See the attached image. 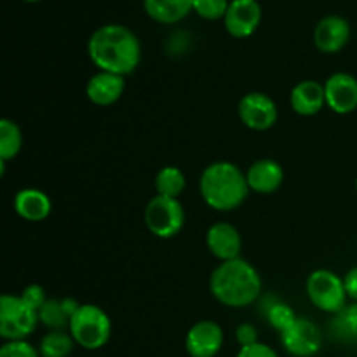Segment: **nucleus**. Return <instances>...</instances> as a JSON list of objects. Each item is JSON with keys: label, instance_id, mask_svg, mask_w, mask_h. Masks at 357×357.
Instances as JSON below:
<instances>
[{"label": "nucleus", "instance_id": "obj_33", "mask_svg": "<svg viewBox=\"0 0 357 357\" xmlns=\"http://www.w3.org/2000/svg\"><path fill=\"white\" fill-rule=\"evenodd\" d=\"M356 190H357V178H356Z\"/></svg>", "mask_w": 357, "mask_h": 357}, {"label": "nucleus", "instance_id": "obj_2", "mask_svg": "<svg viewBox=\"0 0 357 357\" xmlns=\"http://www.w3.org/2000/svg\"><path fill=\"white\" fill-rule=\"evenodd\" d=\"M211 295L222 305L244 309L258 300L261 293V278L257 268L243 258L222 261L209 278Z\"/></svg>", "mask_w": 357, "mask_h": 357}, {"label": "nucleus", "instance_id": "obj_30", "mask_svg": "<svg viewBox=\"0 0 357 357\" xmlns=\"http://www.w3.org/2000/svg\"><path fill=\"white\" fill-rule=\"evenodd\" d=\"M237 357H279V356L274 349L258 342V344L248 345V347H241V351L237 352Z\"/></svg>", "mask_w": 357, "mask_h": 357}, {"label": "nucleus", "instance_id": "obj_22", "mask_svg": "<svg viewBox=\"0 0 357 357\" xmlns=\"http://www.w3.org/2000/svg\"><path fill=\"white\" fill-rule=\"evenodd\" d=\"M23 146V135L17 124L9 119L0 121V162L14 159Z\"/></svg>", "mask_w": 357, "mask_h": 357}, {"label": "nucleus", "instance_id": "obj_29", "mask_svg": "<svg viewBox=\"0 0 357 357\" xmlns=\"http://www.w3.org/2000/svg\"><path fill=\"white\" fill-rule=\"evenodd\" d=\"M236 340L241 347H248V345L258 344V331L253 324L244 323L237 326L236 330Z\"/></svg>", "mask_w": 357, "mask_h": 357}, {"label": "nucleus", "instance_id": "obj_8", "mask_svg": "<svg viewBox=\"0 0 357 357\" xmlns=\"http://www.w3.org/2000/svg\"><path fill=\"white\" fill-rule=\"evenodd\" d=\"M241 122L251 131H267L278 122L279 110L275 101L265 93H248L237 105Z\"/></svg>", "mask_w": 357, "mask_h": 357}, {"label": "nucleus", "instance_id": "obj_11", "mask_svg": "<svg viewBox=\"0 0 357 357\" xmlns=\"http://www.w3.org/2000/svg\"><path fill=\"white\" fill-rule=\"evenodd\" d=\"M326 107L338 115H349L357 110V79L351 73L338 72L324 82Z\"/></svg>", "mask_w": 357, "mask_h": 357}, {"label": "nucleus", "instance_id": "obj_20", "mask_svg": "<svg viewBox=\"0 0 357 357\" xmlns=\"http://www.w3.org/2000/svg\"><path fill=\"white\" fill-rule=\"evenodd\" d=\"M330 331L342 342H357V302L345 305L330 321Z\"/></svg>", "mask_w": 357, "mask_h": 357}, {"label": "nucleus", "instance_id": "obj_4", "mask_svg": "<svg viewBox=\"0 0 357 357\" xmlns=\"http://www.w3.org/2000/svg\"><path fill=\"white\" fill-rule=\"evenodd\" d=\"M70 335L79 347L98 351L112 337V321L103 309L93 303H84L70 319Z\"/></svg>", "mask_w": 357, "mask_h": 357}, {"label": "nucleus", "instance_id": "obj_7", "mask_svg": "<svg viewBox=\"0 0 357 357\" xmlns=\"http://www.w3.org/2000/svg\"><path fill=\"white\" fill-rule=\"evenodd\" d=\"M146 229L159 239L178 236L185 225V209L180 199L155 195L145 208Z\"/></svg>", "mask_w": 357, "mask_h": 357}, {"label": "nucleus", "instance_id": "obj_28", "mask_svg": "<svg viewBox=\"0 0 357 357\" xmlns=\"http://www.w3.org/2000/svg\"><path fill=\"white\" fill-rule=\"evenodd\" d=\"M20 296L28 303V305L31 307V309L37 310V312L42 309V307H44V303L49 300L47 296H45V289L38 284L26 286V288L21 291Z\"/></svg>", "mask_w": 357, "mask_h": 357}, {"label": "nucleus", "instance_id": "obj_24", "mask_svg": "<svg viewBox=\"0 0 357 357\" xmlns=\"http://www.w3.org/2000/svg\"><path fill=\"white\" fill-rule=\"evenodd\" d=\"M38 323H42L51 331H63L66 326H70V317L63 309L61 300L49 298L38 310Z\"/></svg>", "mask_w": 357, "mask_h": 357}, {"label": "nucleus", "instance_id": "obj_32", "mask_svg": "<svg viewBox=\"0 0 357 357\" xmlns=\"http://www.w3.org/2000/svg\"><path fill=\"white\" fill-rule=\"evenodd\" d=\"M23 2H40V0H23Z\"/></svg>", "mask_w": 357, "mask_h": 357}, {"label": "nucleus", "instance_id": "obj_31", "mask_svg": "<svg viewBox=\"0 0 357 357\" xmlns=\"http://www.w3.org/2000/svg\"><path fill=\"white\" fill-rule=\"evenodd\" d=\"M344 284L349 298H351L352 302H357V267L351 268V271L345 274Z\"/></svg>", "mask_w": 357, "mask_h": 357}, {"label": "nucleus", "instance_id": "obj_16", "mask_svg": "<svg viewBox=\"0 0 357 357\" xmlns=\"http://www.w3.org/2000/svg\"><path fill=\"white\" fill-rule=\"evenodd\" d=\"M291 108L302 117H312L319 114L326 105V94H324V84L317 80H302L296 84L289 94Z\"/></svg>", "mask_w": 357, "mask_h": 357}, {"label": "nucleus", "instance_id": "obj_25", "mask_svg": "<svg viewBox=\"0 0 357 357\" xmlns=\"http://www.w3.org/2000/svg\"><path fill=\"white\" fill-rule=\"evenodd\" d=\"M265 314H267L268 324H271L275 331H279V333H281V331H284L286 328H288L289 324H291L293 321L298 317L291 307L286 305V303H282V302L272 303Z\"/></svg>", "mask_w": 357, "mask_h": 357}, {"label": "nucleus", "instance_id": "obj_18", "mask_svg": "<svg viewBox=\"0 0 357 357\" xmlns=\"http://www.w3.org/2000/svg\"><path fill=\"white\" fill-rule=\"evenodd\" d=\"M51 209V199L38 188H23L14 197V211L26 222H44Z\"/></svg>", "mask_w": 357, "mask_h": 357}, {"label": "nucleus", "instance_id": "obj_5", "mask_svg": "<svg viewBox=\"0 0 357 357\" xmlns=\"http://www.w3.org/2000/svg\"><path fill=\"white\" fill-rule=\"evenodd\" d=\"M38 312L21 296H0V337L6 342L24 340L35 331Z\"/></svg>", "mask_w": 357, "mask_h": 357}, {"label": "nucleus", "instance_id": "obj_10", "mask_svg": "<svg viewBox=\"0 0 357 357\" xmlns=\"http://www.w3.org/2000/svg\"><path fill=\"white\" fill-rule=\"evenodd\" d=\"M223 23L234 38L251 37L261 23V6L258 0H230Z\"/></svg>", "mask_w": 357, "mask_h": 357}, {"label": "nucleus", "instance_id": "obj_13", "mask_svg": "<svg viewBox=\"0 0 357 357\" xmlns=\"http://www.w3.org/2000/svg\"><path fill=\"white\" fill-rule=\"evenodd\" d=\"M349 40H351V24L345 17L331 14V16L323 17L316 24L314 44L321 52L335 54V52L342 51L349 44Z\"/></svg>", "mask_w": 357, "mask_h": 357}, {"label": "nucleus", "instance_id": "obj_15", "mask_svg": "<svg viewBox=\"0 0 357 357\" xmlns=\"http://www.w3.org/2000/svg\"><path fill=\"white\" fill-rule=\"evenodd\" d=\"M126 91V79L115 73L100 72L94 73L86 86V94L91 103L98 107H110L117 103Z\"/></svg>", "mask_w": 357, "mask_h": 357}, {"label": "nucleus", "instance_id": "obj_19", "mask_svg": "<svg viewBox=\"0 0 357 357\" xmlns=\"http://www.w3.org/2000/svg\"><path fill=\"white\" fill-rule=\"evenodd\" d=\"M195 0H143L145 13L162 24L180 23L194 10Z\"/></svg>", "mask_w": 357, "mask_h": 357}, {"label": "nucleus", "instance_id": "obj_3", "mask_svg": "<svg viewBox=\"0 0 357 357\" xmlns=\"http://www.w3.org/2000/svg\"><path fill=\"white\" fill-rule=\"evenodd\" d=\"M199 190L206 204L215 211H234L250 194L246 174L232 162L218 160L202 171Z\"/></svg>", "mask_w": 357, "mask_h": 357}, {"label": "nucleus", "instance_id": "obj_9", "mask_svg": "<svg viewBox=\"0 0 357 357\" xmlns=\"http://www.w3.org/2000/svg\"><path fill=\"white\" fill-rule=\"evenodd\" d=\"M281 344L288 354L295 357H312L321 351L323 335L312 321L296 317L284 331H281Z\"/></svg>", "mask_w": 357, "mask_h": 357}, {"label": "nucleus", "instance_id": "obj_1", "mask_svg": "<svg viewBox=\"0 0 357 357\" xmlns=\"http://www.w3.org/2000/svg\"><path fill=\"white\" fill-rule=\"evenodd\" d=\"M91 61L100 72L129 75L142 61V44L135 31L122 24H105L87 42Z\"/></svg>", "mask_w": 357, "mask_h": 357}, {"label": "nucleus", "instance_id": "obj_12", "mask_svg": "<svg viewBox=\"0 0 357 357\" xmlns=\"http://www.w3.org/2000/svg\"><path fill=\"white\" fill-rule=\"evenodd\" d=\"M223 330L215 321H199L188 330L185 347L190 357H215L223 347Z\"/></svg>", "mask_w": 357, "mask_h": 357}, {"label": "nucleus", "instance_id": "obj_26", "mask_svg": "<svg viewBox=\"0 0 357 357\" xmlns=\"http://www.w3.org/2000/svg\"><path fill=\"white\" fill-rule=\"evenodd\" d=\"M230 0H195L194 13L208 21L223 20L229 10Z\"/></svg>", "mask_w": 357, "mask_h": 357}, {"label": "nucleus", "instance_id": "obj_23", "mask_svg": "<svg viewBox=\"0 0 357 357\" xmlns=\"http://www.w3.org/2000/svg\"><path fill=\"white\" fill-rule=\"evenodd\" d=\"M72 335L65 333V331H49L44 335L38 345V352L42 357H68L73 351Z\"/></svg>", "mask_w": 357, "mask_h": 357}, {"label": "nucleus", "instance_id": "obj_14", "mask_svg": "<svg viewBox=\"0 0 357 357\" xmlns=\"http://www.w3.org/2000/svg\"><path fill=\"white\" fill-rule=\"evenodd\" d=\"M206 244H208L209 253L220 261H230L241 258L243 250V239H241L239 230L234 225L225 222H218L209 227L206 234Z\"/></svg>", "mask_w": 357, "mask_h": 357}, {"label": "nucleus", "instance_id": "obj_21", "mask_svg": "<svg viewBox=\"0 0 357 357\" xmlns=\"http://www.w3.org/2000/svg\"><path fill=\"white\" fill-rule=\"evenodd\" d=\"M185 187H187V180H185L183 171L178 169L174 166H166L157 173L155 176V190L157 195L171 199H180L183 194Z\"/></svg>", "mask_w": 357, "mask_h": 357}, {"label": "nucleus", "instance_id": "obj_6", "mask_svg": "<svg viewBox=\"0 0 357 357\" xmlns=\"http://www.w3.org/2000/svg\"><path fill=\"white\" fill-rule=\"evenodd\" d=\"M307 296L316 309L323 312L335 314L340 312L347 305V291H345L344 278L335 272L319 268L314 271L307 279Z\"/></svg>", "mask_w": 357, "mask_h": 357}, {"label": "nucleus", "instance_id": "obj_17", "mask_svg": "<svg viewBox=\"0 0 357 357\" xmlns=\"http://www.w3.org/2000/svg\"><path fill=\"white\" fill-rule=\"evenodd\" d=\"M248 187L257 194H274L284 181V171L278 160L260 159L246 173Z\"/></svg>", "mask_w": 357, "mask_h": 357}, {"label": "nucleus", "instance_id": "obj_27", "mask_svg": "<svg viewBox=\"0 0 357 357\" xmlns=\"http://www.w3.org/2000/svg\"><path fill=\"white\" fill-rule=\"evenodd\" d=\"M0 357H42L40 352L26 340L6 342L0 347Z\"/></svg>", "mask_w": 357, "mask_h": 357}]
</instances>
